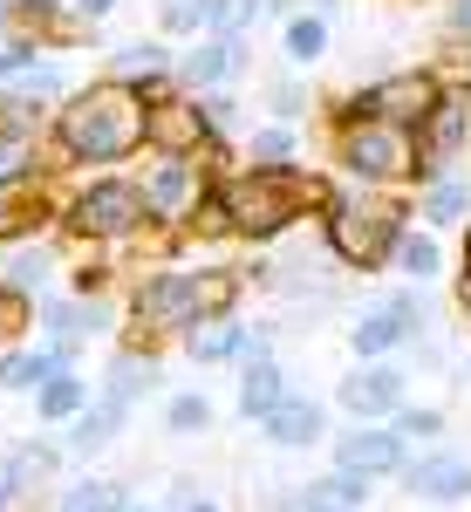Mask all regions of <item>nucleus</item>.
Returning <instances> with one entry per match:
<instances>
[{
    "mask_svg": "<svg viewBox=\"0 0 471 512\" xmlns=\"http://www.w3.org/2000/svg\"><path fill=\"white\" fill-rule=\"evenodd\" d=\"M48 144L62 164H123L144 151V103L117 76L89 82L76 96H62V110L48 117Z\"/></svg>",
    "mask_w": 471,
    "mask_h": 512,
    "instance_id": "f257e3e1",
    "label": "nucleus"
},
{
    "mask_svg": "<svg viewBox=\"0 0 471 512\" xmlns=\"http://www.w3.org/2000/svg\"><path fill=\"white\" fill-rule=\"evenodd\" d=\"M226 192V219H233V239H280L294 219H308L328 205V185L314 178L308 164H246L233 178H219Z\"/></svg>",
    "mask_w": 471,
    "mask_h": 512,
    "instance_id": "f03ea898",
    "label": "nucleus"
},
{
    "mask_svg": "<svg viewBox=\"0 0 471 512\" xmlns=\"http://www.w3.org/2000/svg\"><path fill=\"white\" fill-rule=\"evenodd\" d=\"M239 308V274L226 267H157L130 287V321L144 335H185L198 321H226Z\"/></svg>",
    "mask_w": 471,
    "mask_h": 512,
    "instance_id": "7ed1b4c3",
    "label": "nucleus"
},
{
    "mask_svg": "<svg viewBox=\"0 0 471 512\" xmlns=\"http://www.w3.org/2000/svg\"><path fill=\"white\" fill-rule=\"evenodd\" d=\"M328 219H321V233H328V253L342 260V267H355V274H383L396 260V239H403V205L396 198H376L369 185L355 198H328L321 205Z\"/></svg>",
    "mask_w": 471,
    "mask_h": 512,
    "instance_id": "20e7f679",
    "label": "nucleus"
},
{
    "mask_svg": "<svg viewBox=\"0 0 471 512\" xmlns=\"http://www.w3.org/2000/svg\"><path fill=\"white\" fill-rule=\"evenodd\" d=\"M62 226L82 239V246H123V239L151 233V198L137 178H117V171H103V178H89L76 192L62 198Z\"/></svg>",
    "mask_w": 471,
    "mask_h": 512,
    "instance_id": "39448f33",
    "label": "nucleus"
},
{
    "mask_svg": "<svg viewBox=\"0 0 471 512\" xmlns=\"http://www.w3.org/2000/svg\"><path fill=\"white\" fill-rule=\"evenodd\" d=\"M335 164H342V178L369 185V192L376 185H417V130L376 117L335 123Z\"/></svg>",
    "mask_w": 471,
    "mask_h": 512,
    "instance_id": "423d86ee",
    "label": "nucleus"
},
{
    "mask_svg": "<svg viewBox=\"0 0 471 512\" xmlns=\"http://www.w3.org/2000/svg\"><path fill=\"white\" fill-rule=\"evenodd\" d=\"M437 96H444V76H437V69H390V76H376L369 89L342 96L335 123L376 117V123H403V130H417V123L437 110Z\"/></svg>",
    "mask_w": 471,
    "mask_h": 512,
    "instance_id": "0eeeda50",
    "label": "nucleus"
},
{
    "mask_svg": "<svg viewBox=\"0 0 471 512\" xmlns=\"http://www.w3.org/2000/svg\"><path fill=\"white\" fill-rule=\"evenodd\" d=\"M35 321H41V342H55L76 362L82 342L117 328V308H110V294H48V301H35Z\"/></svg>",
    "mask_w": 471,
    "mask_h": 512,
    "instance_id": "6e6552de",
    "label": "nucleus"
},
{
    "mask_svg": "<svg viewBox=\"0 0 471 512\" xmlns=\"http://www.w3.org/2000/svg\"><path fill=\"white\" fill-rule=\"evenodd\" d=\"M205 144H219V137L205 130V110H198L192 89H171V96H157L144 110V151H157V158H205Z\"/></svg>",
    "mask_w": 471,
    "mask_h": 512,
    "instance_id": "1a4fd4ad",
    "label": "nucleus"
},
{
    "mask_svg": "<svg viewBox=\"0 0 471 512\" xmlns=\"http://www.w3.org/2000/svg\"><path fill=\"white\" fill-rule=\"evenodd\" d=\"M465 144H471V96L444 89V96H437V110L417 123V185L444 178L451 164L465 158Z\"/></svg>",
    "mask_w": 471,
    "mask_h": 512,
    "instance_id": "9d476101",
    "label": "nucleus"
},
{
    "mask_svg": "<svg viewBox=\"0 0 471 512\" xmlns=\"http://www.w3.org/2000/svg\"><path fill=\"white\" fill-rule=\"evenodd\" d=\"M417 328H424V301L403 287V294H390L383 308H369V315L349 328V349L362 355V362H383V355H396L403 342H417Z\"/></svg>",
    "mask_w": 471,
    "mask_h": 512,
    "instance_id": "9b49d317",
    "label": "nucleus"
},
{
    "mask_svg": "<svg viewBox=\"0 0 471 512\" xmlns=\"http://www.w3.org/2000/svg\"><path fill=\"white\" fill-rule=\"evenodd\" d=\"M212 185V171L198 158H157L151 171H144V198H151V219L157 226H178L185 212L198 205V192Z\"/></svg>",
    "mask_w": 471,
    "mask_h": 512,
    "instance_id": "f8f14e48",
    "label": "nucleus"
},
{
    "mask_svg": "<svg viewBox=\"0 0 471 512\" xmlns=\"http://www.w3.org/2000/svg\"><path fill=\"white\" fill-rule=\"evenodd\" d=\"M403 383H410V376H403V369H390V362H362L349 383L335 390V403L349 410L355 424H390L396 410L410 403V396H403Z\"/></svg>",
    "mask_w": 471,
    "mask_h": 512,
    "instance_id": "ddd939ff",
    "label": "nucleus"
},
{
    "mask_svg": "<svg viewBox=\"0 0 471 512\" xmlns=\"http://www.w3.org/2000/svg\"><path fill=\"white\" fill-rule=\"evenodd\" d=\"M246 69V35H198L185 55H178V69L171 76L185 82L192 96H205V89H226V82Z\"/></svg>",
    "mask_w": 471,
    "mask_h": 512,
    "instance_id": "4468645a",
    "label": "nucleus"
},
{
    "mask_svg": "<svg viewBox=\"0 0 471 512\" xmlns=\"http://www.w3.org/2000/svg\"><path fill=\"white\" fill-rule=\"evenodd\" d=\"M48 219H62V205L48 198V178L28 171V178H0V246L41 233Z\"/></svg>",
    "mask_w": 471,
    "mask_h": 512,
    "instance_id": "2eb2a0df",
    "label": "nucleus"
},
{
    "mask_svg": "<svg viewBox=\"0 0 471 512\" xmlns=\"http://www.w3.org/2000/svg\"><path fill=\"white\" fill-rule=\"evenodd\" d=\"M335 465L362 478H390L410 465V444L390 431V424H355L349 437H335Z\"/></svg>",
    "mask_w": 471,
    "mask_h": 512,
    "instance_id": "dca6fc26",
    "label": "nucleus"
},
{
    "mask_svg": "<svg viewBox=\"0 0 471 512\" xmlns=\"http://www.w3.org/2000/svg\"><path fill=\"white\" fill-rule=\"evenodd\" d=\"M396 478H403L410 499H431V506L471 499V458H458V451H424V458H410Z\"/></svg>",
    "mask_w": 471,
    "mask_h": 512,
    "instance_id": "f3484780",
    "label": "nucleus"
},
{
    "mask_svg": "<svg viewBox=\"0 0 471 512\" xmlns=\"http://www.w3.org/2000/svg\"><path fill=\"white\" fill-rule=\"evenodd\" d=\"M260 431H267V444H280V451H308V444H321L328 437V410L314 403V396H301V390H287L260 417Z\"/></svg>",
    "mask_w": 471,
    "mask_h": 512,
    "instance_id": "a211bd4d",
    "label": "nucleus"
},
{
    "mask_svg": "<svg viewBox=\"0 0 471 512\" xmlns=\"http://www.w3.org/2000/svg\"><path fill=\"white\" fill-rule=\"evenodd\" d=\"M55 369H76V362L55 349V342H35V349H21V342H14V349H0V390L35 396L41 383L55 376Z\"/></svg>",
    "mask_w": 471,
    "mask_h": 512,
    "instance_id": "6ab92c4d",
    "label": "nucleus"
},
{
    "mask_svg": "<svg viewBox=\"0 0 471 512\" xmlns=\"http://www.w3.org/2000/svg\"><path fill=\"white\" fill-rule=\"evenodd\" d=\"M151 383H157V362H151V355H137V349H123L117 362L103 369V390H96V403H103V410H117L123 424H130L137 396L151 390Z\"/></svg>",
    "mask_w": 471,
    "mask_h": 512,
    "instance_id": "aec40b11",
    "label": "nucleus"
},
{
    "mask_svg": "<svg viewBox=\"0 0 471 512\" xmlns=\"http://www.w3.org/2000/svg\"><path fill=\"white\" fill-rule=\"evenodd\" d=\"M178 342H185V355H192L198 369H212V362H246V355H253V328H239V321L226 315V321H198V328H185Z\"/></svg>",
    "mask_w": 471,
    "mask_h": 512,
    "instance_id": "412c9836",
    "label": "nucleus"
},
{
    "mask_svg": "<svg viewBox=\"0 0 471 512\" xmlns=\"http://www.w3.org/2000/svg\"><path fill=\"white\" fill-rule=\"evenodd\" d=\"M369 485H376V478L342 472V465H335L328 478H314V485L294 492V512H362V506H369Z\"/></svg>",
    "mask_w": 471,
    "mask_h": 512,
    "instance_id": "4be33fe9",
    "label": "nucleus"
},
{
    "mask_svg": "<svg viewBox=\"0 0 471 512\" xmlns=\"http://www.w3.org/2000/svg\"><path fill=\"white\" fill-rule=\"evenodd\" d=\"M280 396H287L280 362H274V355H246V369H239V417H246V424H260Z\"/></svg>",
    "mask_w": 471,
    "mask_h": 512,
    "instance_id": "5701e85b",
    "label": "nucleus"
},
{
    "mask_svg": "<svg viewBox=\"0 0 471 512\" xmlns=\"http://www.w3.org/2000/svg\"><path fill=\"white\" fill-rule=\"evenodd\" d=\"M417 219H424L431 233H451V226H465V219H471V178H458V171L431 178V185H424V205H417Z\"/></svg>",
    "mask_w": 471,
    "mask_h": 512,
    "instance_id": "b1692460",
    "label": "nucleus"
},
{
    "mask_svg": "<svg viewBox=\"0 0 471 512\" xmlns=\"http://www.w3.org/2000/svg\"><path fill=\"white\" fill-rule=\"evenodd\" d=\"M89 396H96V390H89L82 369H55V376L35 390V417H41V424H69L76 410H89Z\"/></svg>",
    "mask_w": 471,
    "mask_h": 512,
    "instance_id": "393cba45",
    "label": "nucleus"
},
{
    "mask_svg": "<svg viewBox=\"0 0 471 512\" xmlns=\"http://www.w3.org/2000/svg\"><path fill=\"white\" fill-rule=\"evenodd\" d=\"M55 465H62V451H55V444H41V437H28V444H14V451H7V465H0V485L21 499V492H35V485L55 472Z\"/></svg>",
    "mask_w": 471,
    "mask_h": 512,
    "instance_id": "a878e982",
    "label": "nucleus"
},
{
    "mask_svg": "<svg viewBox=\"0 0 471 512\" xmlns=\"http://www.w3.org/2000/svg\"><path fill=\"white\" fill-rule=\"evenodd\" d=\"M62 431H69V451H76V458H96L103 444H117V437H123V417H117V410H103V403L89 396V410H76Z\"/></svg>",
    "mask_w": 471,
    "mask_h": 512,
    "instance_id": "bb28decb",
    "label": "nucleus"
},
{
    "mask_svg": "<svg viewBox=\"0 0 471 512\" xmlns=\"http://www.w3.org/2000/svg\"><path fill=\"white\" fill-rule=\"evenodd\" d=\"M280 48H287V62H294V69H314V62L328 55V14H314V7L287 14V35H280Z\"/></svg>",
    "mask_w": 471,
    "mask_h": 512,
    "instance_id": "cd10ccee",
    "label": "nucleus"
},
{
    "mask_svg": "<svg viewBox=\"0 0 471 512\" xmlns=\"http://www.w3.org/2000/svg\"><path fill=\"white\" fill-rule=\"evenodd\" d=\"M390 267H396V274H410L417 287H424V280H437V274H444V246H437V233H431V226H424V233H417V226H403Z\"/></svg>",
    "mask_w": 471,
    "mask_h": 512,
    "instance_id": "c85d7f7f",
    "label": "nucleus"
},
{
    "mask_svg": "<svg viewBox=\"0 0 471 512\" xmlns=\"http://www.w3.org/2000/svg\"><path fill=\"white\" fill-rule=\"evenodd\" d=\"M178 233H185V239H233V219H226V192H219V178L198 192V205L178 219Z\"/></svg>",
    "mask_w": 471,
    "mask_h": 512,
    "instance_id": "c756f323",
    "label": "nucleus"
},
{
    "mask_svg": "<svg viewBox=\"0 0 471 512\" xmlns=\"http://www.w3.org/2000/svg\"><path fill=\"white\" fill-rule=\"evenodd\" d=\"M294 151H301L294 123H260V130L246 137V158L253 164H294Z\"/></svg>",
    "mask_w": 471,
    "mask_h": 512,
    "instance_id": "7c9ffc66",
    "label": "nucleus"
},
{
    "mask_svg": "<svg viewBox=\"0 0 471 512\" xmlns=\"http://www.w3.org/2000/svg\"><path fill=\"white\" fill-rule=\"evenodd\" d=\"M212 424V403H205V390H178L171 403H164V431L171 437H198Z\"/></svg>",
    "mask_w": 471,
    "mask_h": 512,
    "instance_id": "2f4dec72",
    "label": "nucleus"
},
{
    "mask_svg": "<svg viewBox=\"0 0 471 512\" xmlns=\"http://www.w3.org/2000/svg\"><path fill=\"white\" fill-rule=\"evenodd\" d=\"M62 512H123V485H110V478H76L62 492Z\"/></svg>",
    "mask_w": 471,
    "mask_h": 512,
    "instance_id": "473e14b6",
    "label": "nucleus"
},
{
    "mask_svg": "<svg viewBox=\"0 0 471 512\" xmlns=\"http://www.w3.org/2000/svg\"><path fill=\"white\" fill-rule=\"evenodd\" d=\"M151 69H178V55H171L164 41H130V48H117V69H110V76L130 82V76H151Z\"/></svg>",
    "mask_w": 471,
    "mask_h": 512,
    "instance_id": "72a5a7b5",
    "label": "nucleus"
},
{
    "mask_svg": "<svg viewBox=\"0 0 471 512\" xmlns=\"http://www.w3.org/2000/svg\"><path fill=\"white\" fill-rule=\"evenodd\" d=\"M28 328H35V294H21V287L0 280V349H14Z\"/></svg>",
    "mask_w": 471,
    "mask_h": 512,
    "instance_id": "f704fd0d",
    "label": "nucleus"
},
{
    "mask_svg": "<svg viewBox=\"0 0 471 512\" xmlns=\"http://www.w3.org/2000/svg\"><path fill=\"white\" fill-rule=\"evenodd\" d=\"M157 21H164V35H212V0H164L157 7Z\"/></svg>",
    "mask_w": 471,
    "mask_h": 512,
    "instance_id": "c9c22d12",
    "label": "nucleus"
},
{
    "mask_svg": "<svg viewBox=\"0 0 471 512\" xmlns=\"http://www.w3.org/2000/svg\"><path fill=\"white\" fill-rule=\"evenodd\" d=\"M48 274H55V260H48L41 246H21V253L7 260V274H0V280H7V287H21V294H41Z\"/></svg>",
    "mask_w": 471,
    "mask_h": 512,
    "instance_id": "e433bc0d",
    "label": "nucleus"
},
{
    "mask_svg": "<svg viewBox=\"0 0 471 512\" xmlns=\"http://www.w3.org/2000/svg\"><path fill=\"white\" fill-rule=\"evenodd\" d=\"M7 89H14V96H28V103H55V96L69 89V76H62V62H35L28 76H14Z\"/></svg>",
    "mask_w": 471,
    "mask_h": 512,
    "instance_id": "4c0bfd02",
    "label": "nucleus"
},
{
    "mask_svg": "<svg viewBox=\"0 0 471 512\" xmlns=\"http://www.w3.org/2000/svg\"><path fill=\"white\" fill-rule=\"evenodd\" d=\"M41 55H48V48H41L35 35H7V41H0V89H7L14 76H28Z\"/></svg>",
    "mask_w": 471,
    "mask_h": 512,
    "instance_id": "58836bf2",
    "label": "nucleus"
},
{
    "mask_svg": "<svg viewBox=\"0 0 471 512\" xmlns=\"http://www.w3.org/2000/svg\"><path fill=\"white\" fill-rule=\"evenodd\" d=\"M267 14V0H212V35H246Z\"/></svg>",
    "mask_w": 471,
    "mask_h": 512,
    "instance_id": "ea45409f",
    "label": "nucleus"
},
{
    "mask_svg": "<svg viewBox=\"0 0 471 512\" xmlns=\"http://www.w3.org/2000/svg\"><path fill=\"white\" fill-rule=\"evenodd\" d=\"M390 431L410 444V437H444V410H431V403H403L390 417Z\"/></svg>",
    "mask_w": 471,
    "mask_h": 512,
    "instance_id": "a19ab883",
    "label": "nucleus"
},
{
    "mask_svg": "<svg viewBox=\"0 0 471 512\" xmlns=\"http://www.w3.org/2000/svg\"><path fill=\"white\" fill-rule=\"evenodd\" d=\"M198 110H205V130H212V137H226V130L239 123V103L226 96V89H205V96H198Z\"/></svg>",
    "mask_w": 471,
    "mask_h": 512,
    "instance_id": "79ce46f5",
    "label": "nucleus"
},
{
    "mask_svg": "<svg viewBox=\"0 0 471 512\" xmlns=\"http://www.w3.org/2000/svg\"><path fill=\"white\" fill-rule=\"evenodd\" d=\"M267 103H274V123H301V110H308V89H301L294 76H280Z\"/></svg>",
    "mask_w": 471,
    "mask_h": 512,
    "instance_id": "37998d69",
    "label": "nucleus"
},
{
    "mask_svg": "<svg viewBox=\"0 0 471 512\" xmlns=\"http://www.w3.org/2000/svg\"><path fill=\"white\" fill-rule=\"evenodd\" d=\"M110 274H117V267H103V260H82L76 274H69V294H110Z\"/></svg>",
    "mask_w": 471,
    "mask_h": 512,
    "instance_id": "c03bdc74",
    "label": "nucleus"
},
{
    "mask_svg": "<svg viewBox=\"0 0 471 512\" xmlns=\"http://www.w3.org/2000/svg\"><path fill=\"white\" fill-rule=\"evenodd\" d=\"M35 171V144H0V178H28Z\"/></svg>",
    "mask_w": 471,
    "mask_h": 512,
    "instance_id": "a18cd8bd",
    "label": "nucleus"
},
{
    "mask_svg": "<svg viewBox=\"0 0 471 512\" xmlns=\"http://www.w3.org/2000/svg\"><path fill=\"white\" fill-rule=\"evenodd\" d=\"M69 7H76V21H82V28H96V21H110V14H117L123 0H69Z\"/></svg>",
    "mask_w": 471,
    "mask_h": 512,
    "instance_id": "49530a36",
    "label": "nucleus"
},
{
    "mask_svg": "<svg viewBox=\"0 0 471 512\" xmlns=\"http://www.w3.org/2000/svg\"><path fill=\"white\" fill-rule=\"evenodd\" d=\"M192 499H198V485H192V478H178V485L164 492V506H171V512H185V506H192Z\"/></svg>",
    "mask_w": 471,
    "mask_h": 512,
    "instance_id": "de8ad7c7",
    "label": "nucleus"
},
{
    "mask_svg": "<svg viewBox=\"0 0 471 512\" xmlns=\"http://www.w3.org/2000/svg\"><path fill=\"white\" fill-rule=\"evenodd\" d=\"M451 35H471V0H451Z\"/></svg>",
    "mask_w": 471,
    "mask_h": 512,
    "instance_id": "09e8293b",
    "label": "nucleus"
},
{
    "mask_svg": "<svg viewBox=\"0 0 471 512\" xmlns=\"http://www.w3.org/2000/svg\"><path fill=\"white\" fill-rule=\"evenodd\" d=\"M458 294H465V308H471V233H465V280H458Z\"/></svg>",
    "mask_w": 471,
    "mask_h": 512,
    "instance_id": "8fccbe9b",
    "label": "nucleus"
},
{
    "mask_svg": "<svg viewBox=\"0 0 471 512\" xmlns=\"http://www.w3.org/2000/svg\"><path fill=\"white\" fill-rule=\"evenodd\" d=\"M267 14H301V0H267Z\"/></svg>",
    "mask_w": 471,
    "mask_h": 512,
    "instance_id": "3c124183",
    "label": "nucleus"
},
{
    "mask_svg": "<svg viewBox=\"0 0 471 512\" xmlns=\"http://www.w3.org/2000/svg\"><path fill=\"white\" fill-rule=\"evenodd\" d=\"M308 7H314V14H335V7H342V0H308Z\"/></svg>",
    "mask_w": 471,
    "mask_h": 512,
    "instance_id": "603ef678",
    "label": "nucleus"
},
{
    "mask_svg": "<svg viewBox=\"0 0 471 512\" xmlns=\"http://www.w3.org/2000/svg\"><path fill=\"white\" fill-rule=\"evenodd\" d=\"M185 512H219V506H212V499H192V506H185Z\"/></svg>",
    "mask_w": 471,
    "mask_h": 512,
    "instance_id": "864d4df0",
    "label": "nucleus"
},
{
    "mask_svg": "<svg viewBox=\"0 0 471 512\" xmlns=\"http://www.w3.org/2000/svg\"><path fill=\"white\" fill-rule=\"evenodd\" d=\"M0 512H14V492H7V485H0Z\"/></svg>",
    "mask_w": 471,
    "mask_h": 512,
    "instance_id": "5fc2aeb1",
    "label": "nucleus"
},
{
    "mask_svg": "<svg viewBox=\"0 0 471 512\" xmlns=\"http://www.w3.org/2000/svg\"><path fill=\"white\" fill-rule=\"evenodd\" d=\"M0 28H7V0H0Z\"/></svg>",
    "mask_w": 471,
    "mask_h": 512,
    "instance_id": "6e6d98bb",
    "label": "nucleus"
}]
</instances>
